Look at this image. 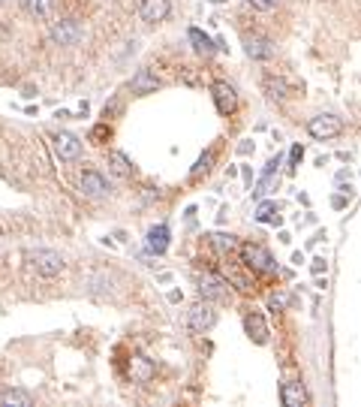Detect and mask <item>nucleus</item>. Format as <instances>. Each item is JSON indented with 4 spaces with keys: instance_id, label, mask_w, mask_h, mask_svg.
Masks as SVG:
<instances>
[{
    "instance_id": "nucleus-1",
    "label": "nucleus",
    "mask_w": 361,
    "mask_h": 407,
    "mask_svg": "<svg viewBox=\"0 0 361 407\" xmlns=\"http://www.w3.org/2000/svg\"><path fill=\"white\" fill-rule=\"evenodd\" d=\"M241 259H244V266L247 269H253L259 271V275H271V271H277V263H274V256H271L262 244H256V242H247L241 244Z\"/></svg>"
},
{
    "instance_id": "nucleus-2",
    "label": "nucleus",
    "mask_w": 361,
    "mask_h": 407,
    "mask_svg": "<svg viewBox=\"0 0 361 407\" xmlns=\"http://www.w3.org/2000/svg\"><path fill=\"white\" fill-rule=\"evenodd\" d=\"M49 37H51L54 45H78V40L85 37V28H82L78 18H61V21L51 25Z\"/></svg>"
},
{
    "instance_id": "nucleus-3",
    "label": "nucleus",
    "mask_w": 361,
    "mask_h": 407,
    "mask_svg": "<svg viewBox=\"0 0 361 407\" xmlns=\"http://www.w3.org/2000/svg\"><path fill=\"white\" fill-rule=\"evenodd\" d=\"M307 133L313 136V139H319V142L334 139V136L343 133V121L337 118V115H316V118H310V124H307Z\"/></svg>"
},
{
    "instance_id": "nucleus-4",
    "label": "nucleus",
    "mask_w": 361,
    "mask_h": 407,
    "mask_svg": "<svg viewBox=\"0 0 361 407\" xmlns=\"http://www.w3.org/2000/svg\"><path fill=\"white\" fill-rule=\"evenodd\" d=\"M30 266L39 271L42 278H54V275H61L63 271V256L58 251H33L30 254Z\"/></svg>"
},
{
    "instance_id": "nucleus-5",
    "label": "nucleus",
    "mask_w": 361,
    "mask_h": 407,
    "mask_svg": "<svg viewBox=\"0 0 361 407\" xmlns=\"http://www.w3.org/2000/svg\"><path fill=\"white\" fill-rule=\"evenodd\" d=\"M214 323H217V314H214L211 302H205V299H202V302L196 305V308L190 311V317H187V326H190V332H193V335L208 332Z\"/></svg>"
},
{
    "instance_id": "nucleus-6",
    "label": "nucleus",
    "mask_w": 361,
    "mask_h": 407,
    "mask_svg": "<svg viewBox=\"0 0 361 407\" xmlns=\"http://www.w3.org/2000/svg\"><path fill=\"white\" fill-rule=\"evenodd\" d=\"M211 94H214V106H217L220 115H232L235 106H238V94H235V88L229 82H214Z\"/></svg>"
},
{
    "instance_id": "nucleus-7",
    "label": "nucleus",
    "mask_w": 361,
    "mask_h": 407,
    "mask_svg": "<svg viewBox=\"0 0 361 407\" xmlns=\"http://www.w3.org/2000/svg\"><path fill=\"white\" fill-rule=\"evenodd\" d=\"M54 151H58L61 160H75V157L82 154V142H78V136L61 130V133H54Z\"/></svg>"
},
{
    "instance_id": "nucleus-8",
    "label": "nucleus",
    "mask_w": 361,
    "mask_h": 407,
    "mask_svg": "<svg viewBox=\"0 0 361 407\" xmlns=\"http://www.w3.org/2000/svg\"><path fill=\"white\" fill-rule=\"evenodd\" d=\"M169 13H172V4H169V0H142V6H139V16H142V21H148V25L166 21Z\"/></svg>"
},
{
    "instance_id": "nucleus-9",
    "label": "nucleus",
    "mask_w": 361,
    "mask_h": 407,
    "mask_svg": "<svg viewBox=\"0 0 361 407\" xmlns=\"http://www.w3.org/2000/svg\"><path fill=\"white\" fill-rule=\"evenodd\" d=\"M244 52L250 61H271L274 58V42L265 37H247L244 40Z\"/></svg>"
},
{
    "instance_id": "nucleus-10",
    "label": "nucleus",
    "mask_w": 361,
    "mask_h": 407,
    "mask_svg": "<svg viewBox=\"0 0 361 407\" xmlns=\"http://www.w3.org/2000/svg\"><path fill=\"white\" fill-rule=\"evenodd\" d=\"M78 184H82V194L90 196V199L106 196V190H109L106 178L99 175V172H94V169H87V172H82V178H78Z\"/></svg>"
},
{
    "instance_id": "nucleus-11",
    "label": "nucleus",
    "mask_w": 361,
    "mask_h": 407,
    "mask_svg": "<svg viewBox=\"0 0 361 407\" xmlns=\"http://www.w3.org/2000/svg\"><path fill=\"white\" fill-rule=\"evenodd\" d=\"M280 401H283V407H304L307 404V389L298 380H289L280 387Z\"/></svg>"
},
{
    "instance_id": "nucleus-12",
    "label": "nucleus",
    "mask_w": 361,
    "mask_h": 407,
    "mask_svg": "<svg viewBox=\"0 0 361 407\" xmlns=\"http://www.w3.org/2000/svg\"><path fill=\"white\" fill-rule=\"evenodd\" d=\"M244 329H247V335H250L256 344H268V326H265V320H262V314H259V311H250L244 317Z\"/></svg>"
},
{
    "instance_id": "nucleus-13",
    "label": "nucleus",
    "mask_w": 361,
    "mask_h": 407,
    "mask_svg": "<svg viewBox=\"0 0 361 407\" xmlns=\"http://www.w3.org/2000/svg\"><path fill=\"white\" fill-rule=\"evenodd\" d=\"M169 235H172V232H169L166 223L151 226V230H148V251L157 254V256H163L169 251Z\"/></svg>"
},
{
    "instance_id": "nucleus-14",
    "label": "nucleus",
    "mask_w": 361,
    "mask_h": 407,
    "mask_svg": "<svg viewBox=\"0 0 361 407\" xmlns=\"http://www.w3.org/2000/svg\"><path fill=\"white\" fill-rule=\"evenodd\" d=\"M157 88H160V78H157V73L148 70V66L133 76V94H154Z\"/></svg>"
},
{
    "instance_id": "nucleus-15",
    "label": "nucleus",
    "mask_w": 361,
    "mask_h": 407,
    "mask_svg": "<svg viewBox=\"0 0 361 407\" xmlns=\"http://www.w3.org/2000/svg\"><path fill=\"white\" fill-rule=\"evenodd\" d=\"M199 293H202V299H205V302H223L226 299V281L217 278V275H211V278L202 281Z\"/></svg>"
},
{
    "instance_id": "nucleus-16",
    "label": "nucleus",
    "mask_w": 361,
    "mask_h": 407,
    "mask_svg": "<svg viewBox=\"0 0 361 407\" xmlns=\"http://www.w3.org/2000/svg\"><path fill=\"white\" fill-rule=\"evenodd\" d=\"M277 169H280V157H274V160H271V163L265 166V175H262V181H259V184H256L253 196H259V199H262L265 194H271V190H274V184H277V181H280Z\"/></svg>"
},
{
    "instance_id": "nucleus-17",
    "label": "nucleus",
    "mask_w": 361,
    "mask_h": 407,
    "mask_svg": "<svg viewBox=\"0 0 361 407\" xmlns=\"http://www.w3.org/2000/svg\"><path fill=\"white\" fill-rule=\"evenodd\" d=\"M187 40L193 42V49H196V54H205V58H211L214 52H217V42H214L208 33H202L199 28H190L187 30Z\"/></svg>"
},
{
    "instance_id": "nucleus-18",
    "label": "nucleus",
    "mask_w": 361,
    "mask_h": 407,
    "mask_svg": "<svg viewBox=\"0 0 361 407\" xmlns=\"http://www.w3.org/2000/svg\"><path fill=\"white\" fill-rule=\"evenodd\" d=\"M109 169H111V175H118V178H130L133 175V163H130V157L123 151H109Z\"/></svg>"
},
{
    "instance_id": "nucleus-19",
    "label": "nucleus",
    "mask_w": 361,
    "mask_h": 407,
    "mask_svg": "<svg viewBox=\"0 0 361 407\" xmlns=\"http://www.w3.org/2000/svg\"><path fill=\"white\" fill-rule=\"evenodd\" d=\"M33 399L25 389H4L0 392V407H30Z\"/></svg>"
},
{
    "instance_id": "nucleus-20",
    "label": "nucleus",
    "mask_w": 361,
    "mask_h": 407,
    "mask_svg": "<svg viewBox=\"0 0 361 407\" xmlns=\"http://www.w3.org/2000/svg\"><path fill=\"white\" fill-rule=\"evenodd\" d=\"M265 90H268L271 100H286L289 97V85L283 82V78H277V76H268L265 78Z\"/></svg>"
},
{
    "instance_id": "nucleus-21",
    "label": "nucleus",
    "mask_w": 361,
    "mask_h": 407,
    "mask_svg": "<svg viewBox=\"0 0 361 407\" xmlns=\"http://www.w3.org/2000/svg\"><path fill=\"white\" fill-rule=\"evenodd\" d=\"M51 4H54V0H21V6H25L33 18H45V16H49L51 13Z\"/></svg>"
},
{
    "instance_id": "nucleus-22",
    "label": "nucleus",
    "mask_w": 361,
    "mask_h": 407,
    "mask_svg": "<svg viewBox=\"0 0 361 407\" xmlns=\"http://www.w3.org/2000/svg\"><path fill=\"white\" fill-rule=\"evenodd\" d=\"M214 160H217V151H205V154H202L199 157V160H196V166L193 169H190V175H193V178H202V175H205V172H211V166H214Z\"/></svg>"
},
{
    "instance_id": "nucleus-23",
    "label": "nucleus",
    "mask_w": 361,
    "mask_h": 407,
    "mask_svg": "<svg viewBox=\"0 0 361 407\" xmlns=\"http://www.w3.org/2000/svg\"><path fill=\"white\" fill-rule=\"evenodd\" d=\"M211 244L217 247L220 254H232L235 247H238V242H235V235H226V232H214V235H211Z\"/></svg>"
},
{
    "instance_id": "nucleus-24",
    "label": "nucleus",
    "mask_w": 361,
    "mask_h": 407,
    "mask_svg": "<svg viewBox=\"0 0 361 407\" xmlns=\"http://www.w3.org/2000/svg\"><path fill=\"white\" fill-rule=\"evenodd\" d=\"M133 368H135L133 374L139 377V380H151V374H154V365H151V362L145 359L142 353H139V356H133Z\"/></svg>"
},
{
    "instance_id": "nucleus-25",
    "label": "nucleus",
    "mask_w": 361,
    "mask_h": 407,
    "mask_svg": "<svg viewBox=\"0 0 361 407\" xmlns=\"http://www.w3.org/2000/svg\"><path fill=\"white\" fill-rule=\"evenodd\" d=\"M277 214V206L274 202H259V208H256V220L259 223H271V218Z\"/></svg>"
},
{
    "instance_id": "nucleus-26",
    "label": "nucleus",
    "mask_w": 361,
    "mask_h": 407,
    "mask_svg": "<svg viewBox=\"0 0 361 407\" xmlns=\"http://www.w3.org/2000/svg\"><path fill=\"white\" fill-rule=\"evenodd\" d=\"M253 9H262V13H271V9H277V0H247Z\"/></svg>"
},
{
    "instance_id": "nucleus-27",
    "label": "nucleus",
    "mask_w": 361,
    "mask_h": 407,
    "mask_svg": "<svg viewBox=\"0 0 361 407\" xmlns=\"http://www.w3.org/2000/svg\"><path fill=\"white\" fill-rule=\"evenodd\" d=\"M301 157H304V148H301V145H292V151H289V169H292V172H295Z\"/></svg>"
},
{
    "instance_id": "nucleus-28",
    "label": "nucleus",
    "mask_w": 361,
    "mask_h": 407,
    "mask_svg": "<svg viewBox=\"0 0 361 407\" xmlns=\"http://www.w3.org/2000/svg\"><path fill=\"white\" fill-rule=\"evenodd\" d=\"M268 302H271V308H274V311H280V308L286 305V299H283V296H277V293H274V296H271Z\"/></svg>"
},
{
    "instance_id": "nucleus-29",
    "label": "nucleus",
    "mask_w": 361,
    "mask_h": 407,
    "mask_svg": "<svg viewBox=\"0 0 361 407\" xmlns=\"http://www.w3.org/2000/svg\"><path fill=\"white\" fill-rule=\"evenodd\" d=\"M313 271H316V275H322V271H325V259H313Z\"/></svg>"
}]
</instances>
